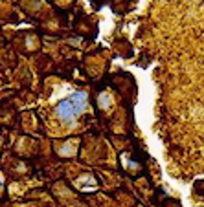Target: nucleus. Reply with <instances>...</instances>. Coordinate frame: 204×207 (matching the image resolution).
I'll list each match as a JSON object with an SVG mask.
<instances>
[{"label":"nucleus","instance_id":"obj_2","mask_svg":"<svg viewBox=\"0 0 204 207\" xmlns=\"http://www.w3.org/2000/svg\"><path fill=\"white\" fill-rule=\"evenodd\" d=\"M0 187H2V183H0Z\"/></svg>","mask_w":204,"mask_h":207},{"label":"nucleus","instance_id":"obj_1","mask_svg":"<svg viewBox=\"0 0 204 207\" xmlns=\"http://www.w3.org/2000/svg\"><path fill=\"white\" fill-rule=\"evenodd\" d=\"M86 106V94L85 92H74L70 97L63 99L59 105H57V116L61 121H72L76 119Z\"/></svg>","mask_w":204,"mask_h":207}]
</instances>
